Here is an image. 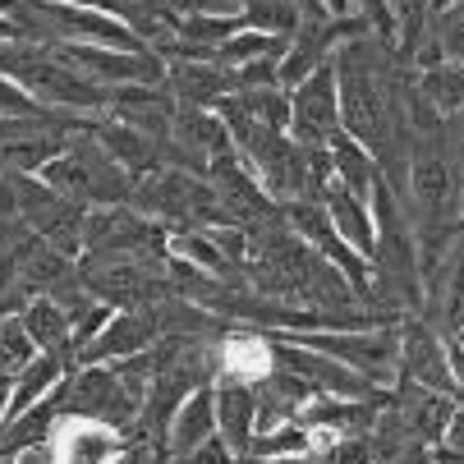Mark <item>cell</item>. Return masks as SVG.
<instances>
[{"instance_id": "1", "label": "cell", "mask_w": 464, "mask_h": 464, "mask_svg": "<svg viewBox=\"0 0 464 464\" xmlns=\"http://www.w3.org/2000/svg\"><path fill=\"white\" fill-rule=\"evenodd\" d=\"M290 120H295V143L299 148H326L341 134V102H336V64H317L290 97Z\"/></svg>"}, {"instance_id": "2", "label": "cell", "mask_w": 464, "mask_h": 464, "mask_svg": "<svg viewBox=\"0 0 464 464\" xmlns=\"http://www.w3.org/2000/svg\"><path fill=\"white\" fill-rule=\"evenodd\" d=\"M60 60H70L74 70L88 79H106V83H157L161 79V64L148 55H124V51H102V46H60Z\"/></svg>"}, {"instance_id": "3", "label": "cell", "mask_w": 464, "mask_h": 464, "mask_svg": "<svg viewBox=\"0 0 464 464\" xmlns=\"http://www.w3.org/2000/svg\"><path fill=\"white\" fill-rule=\"evenodd\" d=\"M322 203H326V221H331V230L341 235V244H345V248H359V257H372L377 230H372V217L363 212L359 198L331 179V184L322 188Z\"/></svg>"}, {"instance_id": "4", "label": "cell", "mask_w": 464, "mask_h": 464, "mask_svg": "<svg viewBox=\"0 0 464 464\" xmlns=\"http://www.w3.org/2000/svg\"><path fill=\"white\" fill-rule=\"evenodd\" d=\"M157 326H161V322H152V313H120V317H111V322L102 326V336H97L92 345H83V359H88V363H97V359H120V354L134 359L139 350L152 345Z\"/></svg>"}, {"instance_id": "5", "label": "cell", "mask_w": 464, "mask_h": 464, "mask_svg": "<svg viewBox=\"0 0 464 464\" xmlns=\"http://www.w3.org/2000/svg\"><path fill=\"white\" fill-rule=\"evenodd\" d=\"M51 455H55V464H115L120 437H111L97 423H70L51 441Z\"/></svg>"}, {"instance_id": "6", "label": "cell", "mask_w": 464, "mask_h": 464, "mask_svg": "<svg viewBox=\"0 0 464 464\" xmlns=\"http://www.w3.org/2000/svg\"><path fill=\"white\" fill-rule=\"evenodd\" d=\"M217 432V395L212 391H193L179 405V419L170 423V450L175 455H193L203 441H212Z\"/></svg>"}, {"instance_id": "7", "label": "cell", "mask_w": 464, "mask_h": 464, "mask_svg": "<svg viewBox=\"0 0 464 464\" xmlns=\"http://www.w3.org/2000/svg\"><path fill=\"white\" fill-rule=\"evenodd\" d=\"M217 419H221L226 446L244 450V446L253 441V432H257V395H248L244 382L221 386V395H217Z\"/></svg>"}, {"instance_id": "8", "label": "cell", "mask_w": 464, "mask_h": 464, "mask_svg": "<svg viewBox=\"0 0 464 464\" xmlns=\"http://www.w3.org/2000/svg\"><path fill=\"white\" fill-rule=\"evenodd\" d=\"M405 363H410V372L423 382V386H437V391H450L455 386V377H450V363H446V350L428 336V326H410L405 331Z\"/></svg>"}, {"instance_id": "9", "label": "cell", "mask_w": 464, "mask_h": 464, "mask_svg": "<svg viewBox=\"0 0 464 464\" xmlns=\"http://www.w3.org/2000/svg\"><path fill=\"white\" fill-rule=\"evenodd\" d=\"M24 331H28V341L37 345V350H46V354H60L64 350V341L74 336V326H70V313H64L55 299H33L28 308H24Z\"/></svg>"}, {"instance_id": "10", "label": "cell", "mask_w": 464, "mask_h": 464, "mask_svg": "<svg viewBox=\"0 0 464 464\" xmlns=\"http://www.w3.org/2000/svg\"><path fill=\"white\" fill-rule=\"evenodd\" d=\"M170 88L188 106H208L235 88V74H221L217 64H170Z\"/></svg>"}, {"instance_id": "11", "label": "cell", "mask_w": 464, "mask_h": 464, "mask_svg": "<svg viewBox=\"0 0 464 464\" xmlns=\"http://www.w3.org/2000/svg\"><path fill=\"white\" fill-rule=\"evenodd\" d=\"M331 170L341 175L336 184L350 188L354 198H359V193H372V184H377V179H372V175H377V170H372V152L359 148L350 134H336V139H331Z\"/></svg>"}, {"instance_id": "12", "label": "cell", "mask_w": 464, "mask_h": 464, "mask_svg": "<svg viewBox=\"0 0 464 464\" xmlns=\"http://www.w3.org/2000/svg\"><path fill=\"white\" fill-rule=\"evenodd\" d=\"M248 14L244 28L267 33V37H295L299 33V0H244Z\"/></svg>"}, {"instance_id": "13", "label": "cell", "mask_w": 464, "mask_h": 464, "mask_svg": "<svg viewBox=\"0 0 464 464\" xmlns=\"http://www.w3.org/2000/svg\"><path fill=\"white\" fill-rule=\"evenodd\" d=\"M226 363H230L235 382H244V377H272V345L257 341V336H235L226 345Z\"/></svg>"}, {"instance_id": "14", "label": "cell", "mask_w": 464, "mask_h": 464, "mask_svg": "<svg viewBox=\"0 0 464 464\" xmlns=\"http://www.w3.org/2000/svg\"><path fill=\"white\" fill-rule=\"evenodd\" d=\"M437 55L441 64H464V0L450 10H437Z\"/></svg>"}, {"instance_id": "15", "label": "cell", "mask_w": 464, "mask_h": 464, "mask_svg": "<svg viewBox=\"0 0 464 464\" xmlns=\"http://www.w3.org/2000/svg\"><path fill=\"white\" fill-rule=\"evenodd\" d=\"M5 115H37V102L19 83H10L5 74H0V120Z\"/></svg>"}, {"instance_id": "16", "label": "cell", "mask_w": 464, "mask_h": 464, "mask_svg": "<svg viewBox=\"0 0 464 464\" xmlns=\"http://www.w3.org/2000/svg\"><path fill=\"white\" fill-rule=\"evenodd\" d=\"M14 464H55V455H51L46 441H37V446H24V450L14 455Z\"/></svg>"}, {"instance_id": "17", "label": "cell", "mask_w": 464, "mask_h": 464, "mask_svg": "<svg viewBox=\"0 0 464 464\" xmlns=\"http://www.w3.org/2000/svg\"><path fill=\"white\" fill-rule=\"evenodd\" d=\"M446 363H450V377H455L459 391H464V345H450V350H446Z\"/></svg>"}, {"instance_id": "18", "label": "cell", "mask_w": 464, "mask_h": 464, "mask_svg": "<svg viewBox=\"0 0 464 464\" xmlns=\"http://www.w3.org/2000/svg\"><path fill=\"white\" fill-rule=\"evenodd\" d=\"M345 5H350V0H322L326 14H345Z\"/></svg>"}, {"instance_id": "19", "label": "cell", "mask_w": 464, "mask_h": 464, "mask_svg": "<svg viewBox=\"0 0 464 464\" xmlns=\"http://www.w3.org/2000/svg\"><path fill=\"white\" fill-rule=\"evenodd\" d=\"M450 5H459V0H432V10H450Z\"/></svg>"}, {"instance_id": "20", "label": "cell", "mask_w": 464, "mask_h": 464, "mask_svg": "<svg viewBox=\"0 0 464 464\" xmlns=\"http://www.w3.org/2000/svg\"><path fill=\"white\" fill-rule=\"evenodd\" d=\"M272 464H313V459H304V455H295V459H272Z\"/></svg>"}]
</instances>
